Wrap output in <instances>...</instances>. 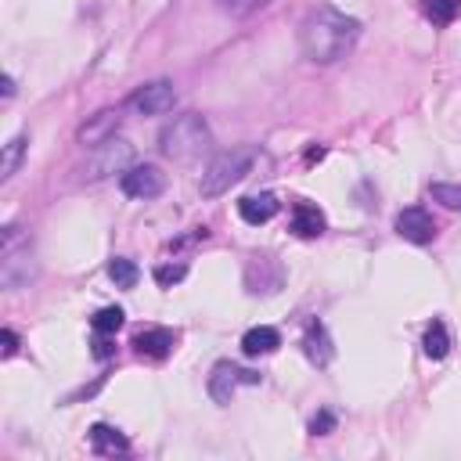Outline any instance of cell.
I'll use <instances>...</instances> for the list:
<instances>
[{
	"label": "cell",
	"mask_w": 461,
	"mask_h": 461,
	"mask_svg": "<svg viewBox=\"0 0 461 461\" xmlns=\"http://www.w3.org/2000/svg\"><path fill=\"white\" fill-rule=\"evenodd\" d=\"M357 40H360V22L331 4L306 11V18L299 22V54L313 65H331L346 58L357 47Z\"/></svg>",
	"instance_id": "1"
},
{
	"label": "cell",
	"mask_w": 461,
	"mask_h": 461,
	"mask_svg": "<svg viewBox=\"0 0 461 461\" xmlns=\"http://www.w3.org/2000/svg\"><path fill=\"white\" fill-rule=\"evenodd\" d=\"M209 144H212V133H209V122L198 112L173 115V122H166L162 133H158V151L166 158H176V162L202 155Z\"/></svg>",
	"instance_id": "2"
},
{
	"label": "cell",
	"mask_w": 461,
	"mask_h": 461,
	"mask_svg": "<svg viewBox=\"0 0 461 461\" xmlns=\"http://www.w3.org/2000/svg\"><path fill=\"white\" fill-rule=\"evenodd\" d=\"M252 158H256L252 148H230V151L212 155V162L205 166L202 184H198L202 198H220L223 191H230V187L252 169Z\"/></svg>",
	"instance_id": "3"
},
{
	"label": "cell",
	"mask_w": 461,
	"mask_h": 461,
	"mask_svg": "<svg viewBox=\"0 0 461 461\" xmlns=\"http://www.w3.org/2000/svg\"><path fill=\"white\" fill-rule=\"evenodd\" d=\"M36 277V263L29 252V234L22 227H4V249H0V281L4 288H25Z\"/></svg>",
	"instance_id": "4"
},
{
	"label": "cell",
	"mask_w": 461,
	"mask_h": 461,
	"mask_svg": "<svg viewBox=\"0 0 461 461\" xmlns=\"http://www.w3.org/2000/svg\"><path fill=\"white\" fill-rule=\"evenodd\" d=\"M130 162H133V144L122 140V137H108L104 144H94V151L86 155L79 176H83V180H104V176H112V173L130 169Z\"/></svg>",
	"instance_id": "5"
},
{
	"label": "cell",
	"mask_w": 461,
	"mask_h": 461,
	"mask_svg": "<svg viewBox=\"0 0 461 461\" xmlns=\"http://www.w3.org/2000/svg\"><path fill=\"white\" fill-rule=\"evenodd\" d=\"M176 104V86L169 79H151L144 86H137L130 97H126V108L137 112V115H162Z\"/></svg>",
	"instance_id": "6"
},
{
	"label": "cell",
	"mask_w": 461,
	"mask_h": 461,
	"mask_svg": "<svg viewBox=\"0 0 461 461\" xmlns=\"http://www.w3.org/2000/svg\"><path fill=\"white\" fill-rule=\"evenodd\" d=\"M238 385H259V371H249V367H238L230 360H220L212 367V375H209V396L216 403H230Z\"/></svg>",
	"instance_id": "7"
},
{
	"label": "cell",
	"mask_w": 461,
	"mask_h": 461,
	"mask_svg": "<svg viewBox=\"0 0 461 461\" xmlns=\"http://www.w3.org/2000/svg\"><path fill=\"white\" fill-rule=\"evenodd\" d=\"M119 187L130 194V198H158L162 191H166V173L158 169V166H151V162H144V166H130L122 176H119Z\"/></svg>",
	"instance_id": "8"
},
{
	"label": "cell",
	"mask_w": 461,
	"mask_h": 461,
	"mask_svg": "<svg viewBox=\"0 0 461 461\" xmlns=\"http://www.w3.org/2000/svg\"><path fill=\"white\" fill-rule=\"evenodd\" d=\"M396 234L411 245H429L436 238V220L421 209V205H407L400 216H396Z\"/></svg>",
	"instance_id": "9"
},
{
	"label": "cell",
	"mask_w": 461,
	"mask_h": 461,
	"mask_svg": "<svg viewBox=\"0 0 461 461\" xmlns=\"http://www.w3.org/2000/svg\"><path fill=\"white\" fill-rule=\"evenodd\" d=\"M140 357H151V360H162V357H169L173 353V346H176V331L173 328H144V331H137L133 335V342H130Z\"/></svg>",
	"instance_id": "10"
},
{
	"label": "cell",
	"mask_w": 461,
	"mask_h": 461,
	"mask_svg": "<svg viewBox=\"0 0 461 461\" xmlns=\"http://www.w3.org/2000/svg\"><path fill=\"white\" fill-rule=\"evenodd\" d=\"M115 130H119V112L115 108H104L90 122H83L76 137H79V144H104L108 137H115Z\"/></svg>",
	"instance_id": "11"
},
{
	"label": "cell",
	"mask_w": 461,
	"mask_h": 461,
	"mask_svg": "<svg viewBox=\"0 0 461 461\" xmlns=\"http://www.w3.org/2000/svg\"><path fill=\"white\" fill-rule=\"evenodd\" d=\"M274 212H277V198H274L270 191H259V194H245V198L238 202V216H241L245 223H252V227H259V223L274 220Z\"/></svg>",
	"instance_id": "12"
},
{
	"label": "cell",
	"mask_w": 461,
	"mask_h": 461,
	"mask_svg": "<svg viewBox=\"0 0 461 461\" xmlns=\"http://www.w3.org/2000/svg\"><path fill=\"white\" fill-rule=\"evenodd\" d=\"M277 346H281V331L270 328V324H256V328H249V331L241 335V353H245V357H267V353H274Z\"/></svg>",
	"instance_id": "13"
},
{
	"label": "cell",
	"mask_w": 461,
	"mask_h": 461,
	"mask_svg": "<svg viewBox=\"0 0 461 461\" xmlns=\"http://www.w3.org/2000/svg\"><path fill=\"white\" fill-rule=\"evenodd\" d=\"M90 450L94 454H126L130 450V439L115 425L97 421V425H90Z\"/></svg>",
	"instance_id": "14"
},
{
	"label": "cell",
	"mask_w": 461,
	"mask_h": 461,
	"mask_svg": "<svg viewBox=\"0 0 461 461\" xmlns=\"http://www.w3.org/2000/svg\"><path fill=\"white\" fill-rule=\"evenodd\" d=\"M324 227H328V220H324V212H321L317 205L299 202V205L292 209V234H299V238H317V234H324Z\"/></svg>",
	"instance_id": "15"
},
{
	"label": "cell",
	"mask_w": 461,
	"mask_h": 461,
	"mask_svg": "<svg viewBox=\"0 0 461 461\" xmlns=\"http://www.w3.org/2000/svg\"><path fill=\"white\" fill-rule=\"evenodd\" d=\"M303 349H306V357H310L317 367H328V360H331V339H328V331H324L321 321H313V324L306 328Z\"/></svg>",
	"instance_id": "16"
},
{
	"label": "cell",
	"mask_w": 461,
	"mask_h": 461,
	"mask_svg": "<svg viewBox=\"0 0 461 461\" xmlns=\"http://www.w3.org/2000/svg\"><path fill=\"white\" fill-rule=\"evenodd\" d=\"M418 7L432 25H450L461 14V0H418Z\"/></svg>",
	"instance_id": "17"
},
{
	"label": "cell",
	"mask_w": 461,
	"mask_h": 461,
	"mask_svg": "<svg viewBox=\"0 0 461 461\" xmlns=\"http://www.w3.org/2000/svg\"><path fill=\"white\" fill-rule=\"evenodd\" d=\"M421 349H425V357H432V360H443V357L450 353V335H447V324H443V321H432V324H429V331H425V339H421Z\"/></svg>",
	"instance_id": "18"
},
{
	"label": "cell",
	"mask_w": 461,
	"mask_h": 461,
	"mask_svg": "<svg viewBox=\"0 0 461 461\" xmlns=\"http://www.w3.org/2000/svg\"><path fill=\"white\" fill-rule=\"evenodd\" d=\"M25 148H29V137H11L4 144V158H0V180H11L25 158Z\"/></svg>",
	"instance_id": "19"
},
{
	"label": "cell",
	"mask_w": 461,
	"mask_h": 461,
	"mask_svg": "<svg viewBox=\"0 0 461 461\" xmlns=\"http://www.w3.org/2000/svg\"><path fill=\"white\" fill-rule=\"evenodd\" d=\"M122 321H126L122 306H104V310H97V313L90 317V328H94L97 335H115V331L122 328Z\"/></svg>",
	"instance_id": "20"
},
{
	"label": "cell",
	"mask_w": 461,
	"mask_h": 461,
	"mask_svg": "<svg viewBox=\"0 0 461 461\" xmlns=\"http://www.w3.org/2000/svg\"><path fill=\"white\" fill-rule=\"evenodd\" d=\"M108 277L115 281V288H133L137 285V277H140V270H137V263L133 259H112L108 263Z\"/></svg>",
	"instance_id": "21"
},
{
	"label": "cell",
	"mask_w": 461,
	"mask_h": 461,
	"mask_svg": "<svg viewBox=\"0 0 461 461\" xmlns=\"http://www.w3.org/2000/svg\"><path fill=\"white\" fill-rule=\"evenodd\" d=\"M429 194L447 209H461V184H429Z\"/></svg>",
	"instance_id": "22"
},
{
	"label": "cell",
	"mask_w": 461,
	"mask_h": 461,
	"mask_svg": "<svg viewBox=\"0 0 461 461\" xmlns=\"http://www.w3.org/2000/svg\"><path fill=\"white\" fill-rule=\"evenodd\" d=\"M187 277V267L184 263H162V267H155V281L162 285V288H169V285H176V281H184Z\"/></svg>",
	"instance_id": "23"
},
{
	"label": "cell",
	"mask_w": 461,
	"mask_h": 461,
	"mask_svg": "<svg viewBox=\"0 0 461 461\" xmlns=\"http://www.w3.org/2000/svg\"><path fill=\"white\" fill-rule=\"evenodd\" d=\"M263 4H270V0H216V7L227 11V14H249V11L263 7Z\"/></svg>",
	"instance_id": "24"
},
{
	"label": "cell",
	"mask_w": 461,
	"mask_h": 461,
	"mask_svg": "<svg viewBox=\"0 0 461 461\" xmlns=\"http://www.w3.org/2000/svg\"><path fill=\"white\" fill-rule=\"evenodd\" d=\"M331 429H335V414H331V411H321V414L310 421V432H313V436H328Z\"/></svg>",
	"instance_id": "25"
},
{
	"label": "cell",
	"mask_w": 461,
	"mask_h": 461,
	"mask_svg": "<svg viewBox=\"0 0 461 461\" xmlns=\"http://www.w3.org/2000/svg\"><path fill=\"white\" fill-rule=\"evenodd\" d=\"M112 353H115L112 339H108V335H97V342H94V357H97V360H108Z\"/></svg>",
	"instance_id": "26"
},
{
	"label": "cell",
	"mask_w": 461,
	"mask_h": 461,
	"mask_svg": "<svg viewBox=\"0 0 461 461\" xmlns=\"http://www.w3.org/2000/svg\"><path fill=\"white\" fill-rule=\"evenodd\" d=\"M0 342H4V357H14V353H18V335H14L11 328L0 331Z\"/></svg>",
	"instance_id": "27"
},
{
	"label": "cell",
	"mask_w": 461,
	"mask_h": 461,
	"mask_svg": "<svg viewBox=\"0 0 461 461\" xmlns=\"http://www.w3.org/2000/svg\"><path fill=\"white\" fill-rule=\"evenodd\" d=\"M14 94V79L11 76H4V97H11Z\"/></svg>",
	"instance_id": "28"
}]
</instances>
